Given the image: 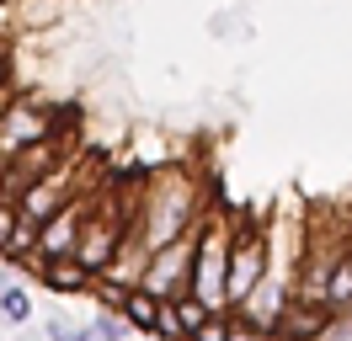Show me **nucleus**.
Returning a JSON list of instances; mask_svg holds the SVG:
<instances>
[{"label": "nucleus", "mask_w": 352, "mask_h": 341, "mask_svg": "<svg viewBox=\"0 0 352 341\" xmlns=\"http://www.w3.org/2000/svg\"><path fill=\"white\" fill-rule=\"evenodd\" d=\"M208 208H214V197L203 192V182L192 170L160 166L155 176H144V187H139V219H133V230L144 234L150 251H160V245L182 240L187 230H198L203 219H208Z\"/></svg>", "instance_id": "nucleus-1"}, {"label": "nucleus", "mask_w": 352, "mask_h": 341, "mask_svg": "<svg viewBox=\"0 0 352 341\" xmlns=\"http://www.w3.org/2000/svg\"><path fill=\"white\" fill-rule=\"evenodd\" d=\"M75 123H80L75 107L54 102V96H32V91H11L0 102V166L54 133H75Z\"/></svg>", "instance_id": "nucleus-2"}, {"label": "nucleus", "mask_w": 352, "mask_h": 341, "mask_svg": "<svg viewBox=\"0 0 352 341\" xmlns=\"http://www.w3.org/2000/svg\"><path fill=\"white\" fill-rule=\"evenodd\" d=\"M230 251H235V230L230 219L208 213L198 240V267H192V298H203L214 315L230 309Z\"/></svg>", "instance_id": "nucleus-3"}, {"label": "nucleus", "mask_w": 352, "mask_h": 341, "mask_svg": "<svg viewBox=\"0 0 352 341\" xmlns=\"http://www.w3.org/2000/svg\"><path fill=\"white\" fill-rule=\"evenodd\" d=\"M267 272H272V234L251 213H241L235 219V251H230V309H241L267 283Z\"/></svg>", "instance_id": "nucleus-4"}, {"label": "nucleus", "mask_w": 352, "mask_h": 341, "mask_svg": "<svg viewBox=\"0 0 352 341\" xmlns=\"http://www.w3.org/2000/svg\"><path fill=\"white\" fill-rule=\"evenodd\" d=\"M80 192H91L86 187V155H75V160H65L59 170H48L43 182H32V187L16 197V213H22V224H38V230H43L48 219L65 208V203H75Z\"/></svg>", "instance_id": "nucleus-5"}, {"label": "nucleus", "mask_w": 352, "mask_h": 341, "mask_svg": "<svg viewBox=\"0 0 352 341\" xmlns=\"http://www.w3.org/2000/svg\"><path fill=\"white\" fill-rule=\"evenodd\" d=\"M214 213V208H208ZM198 240H203V224L198 230H187L182 240H171V245H160V251L150 256V272H144V294L155 298H187L192 294V267H198Z\"/></svg>", "instance_id": "nucleus-6"}, {"label": "nucleus", "mask_w": 352, "mask_h": 341, "mask_svg": "<svg viewBox=\"0 0 352 341\" xmlns=\"http://www.w3.org/2000/svg\"><path fill=\"white\" fill-rule=\"evenodd\" d=\"M336 325H342V315L331 309L326 298L294 294V298L283 304V315L272 320V341H326Z\"/></svg>", "instance_id": "nucleus-7"}, {"label": "nucleus", "mask_w": 352, "mask_h": 341, "mask_svg": "<svg viewBox=\"0 0 352 341\" xmlns=\"http://www.w3.org/2000/svg\"><path fill=\"white\" fill-rule=\"evenodd\" d=\"M38 283L48 294H91L96 288V272H91L80 256H59V261H43L38 267Z\"/></svg>", "instance_id": "nucleus-8"}, {"label": "nucleus", "mask_w": 352, "mask_h": 341, "mask_svg": "<svg viewBox=\"0 0 352 341\" xmlns=\"http://www.w3.org/2000/svg\"><path fill=\"white\" fill-rule=\"evenodd\" d=\"M160 309H166V298L144 294V288H133V294L123 298V320H129L139 336H155V331H160Z\"/></svg>", "instance_id": "nucleus-9"}, {"label": "nucleus", "mask_w": 352, "mask_h": 341, "mask_svg": "<svg viewBox=\"0 0 352 341\" xmlns=\"http://www.w3.org/2000/svg\"><path fill=\"white\" fill-rule=\"evenodd\" d=\"M331 304V309H336V315L347 320L352 315V256H342V261H336V267H331V277H326V294H320Z\"/></svg>", "instance_id": "nucleus-10"}, {"label": "nucleus", "mask_w": 352, "mask_h": 341, "mask_svg": "<svg viewBox=\"0 0 352 341\" xmlns=\"http://www.w3.org/2000/svg\"><path fill=\"white\" fill-rule=\"evenodd\" d=\"M91 336L96 341H133L139 331L123 320V309H96V315H91Z\"/></svg>", "instance_id": "nucleus-11"}, {"label": "nucleus", "mask_w": 352, "mask_h": 341, "mask_svg": "<svg viewBox=\"0 0 352 341\" xmlns=\"http://www.w3.org/2000/svg\"><path fill=\"white\" fill-rule=\"evenodd\" d=\"M0 315L11 320V325H27V320H32V294H27L22 283L0 288Z\"/></svg>", "instance_id": "nucleus-12"}, {"label": "nucleus", "mask_w": 352, "mask_h": 341, "mask_svg": "<svg viewBox=\"0 0 352 341\" xmlns=\"http://www.w3.org/2000/svg\"><path fill=\"white\" fill-rule=\"evenodd\" d=\"M48 341H96L91 325H69V320H48Z\"/></svg>", "instance_id": "nucleus-13"}, {"label": "nucleus", "mask_w": 352, "mask_h": 341, "mask_svg": "<svg viewBox=\"0 0 352 341\" xmlns=\"http://www.w3.org/2000/svg\"><path fill=\"white\" fill-rule=\"evenodd\" d=\"M230 315H235V309H230ZM230 341H272V336H267V331L256 325V320L235 315V325H230Z\"/></svg>", "instance_id": "nucleus-14"}, {"label": "nucleus", "mask_w": 352, "mask_h": 341, "mask_svg": "<svg viewBox=\"0 0 352 341\" xmlns=\"http://www.w3.org/2000/svg\"><path fill=\"white\" fill-rule=\"evenodd\" d=\"M230 325H235V315L224 309V315H214V320H208V325H203L192 341H230Z\"/></svg>", "instance_id": "nucleus-15"}, {"label": "nucleus", "mask_w": 352, "mask_h": 341, "mask_svg": "<svg viewBox=\"0 0 352 341\" xmlns=\"http://www.w3.org/2000/svg\"><path fill=\"white\" fill-rule=\"evenodd\" d=\"M16 224H22V213H16V203H0V256H6V245H11V234H16Z\"/></svg>", "instance_id": "nucleus-16"}, {"label": "nucleus", "mask_w": 352, "mask_h": 341, "mask_svg": "<svg viewBox=\"0 0 352 341\" xmlns=\"http://www.w3.org/2000/svg\"><path fill=\"white\" fill-rule=\"evenodd\" d=\"M0 203H11V182H6V166H0Z\"/></svg>", "instance_id": "nucleus-17"}, {"label": "nucleus", "mask_w": 352, "mask_h": 341, "mask_svg": "<svg viewBox=\"0 0 352 341\" xmlns=\"http://www.w3.org/2000/svg\"><path fill=\"white\" fill-rule=\"evenodd\" d=\"M0 288H11V283H6V267H0Z\"/></svg>", "instance_id": "nucleus-18"}, {"label": "nucleus", "mask_w": 352, "mask_h": 341, "mask_svg": "<svg viewBox=\"0 0 352 341\" xmlns=\"http://www.w3.org/2000/svg\"><path fill=\"white\" fill-rule=\"evenodd\" d=\"M347 256H352V240H347Z\"/></svg>", "instance_id": "nucleus-19"}, {"label": "nucleus", "mask_w": 352, "mask_h": 341, "mask_svg": "<svg viewBox=\"0 0 352 341\" xmlns=\"http://www.w3.org/2000/svg\"><path fill=\"white\" fill-rule=\"evenodd\" d=\"M0 102H6V96H0Z\"/></svg>", "instance_id": "nucleus-20"}]
</instances>
